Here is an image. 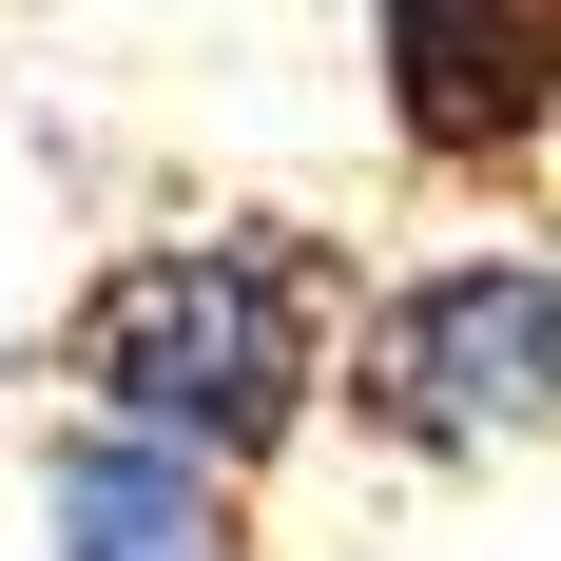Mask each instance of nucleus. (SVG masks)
Segmentation results:
<instances>
[{"label":"nucleus","instance_id":"obj_4","mask_svg":"<svg viewBox=\"0 0 561 561\" xmlns=\"http://www.w3.org/2000/svg\"><path fill=\"white\" fill-rule=\"evenodd\" d=\"M39 561H252V484H214V465L136 446V426H78L58 407L39 446Z\"/></svg>","mask_w":561,"mask_h":561},{"label":"nucleus","instance_id":"obj_2","mask_svg":"<svg viewBox=\"0 0 561 561\" xmlns=\"http://www.w3.org/2000/svg\"><path fill=\"white\" fill-rule=\"evenodd\" d=\"M330 407H348V446H388V465H542L561 446V252L465 232L426 272H368Z\"/></svg>","mask_w":561,"mask_h":561},{"label":"nucleus","instance_id":"obj_3","mask_svg":"<svg viewBox=\"0 0 561 561\" xmlns=\"http://www.w3.org/2000/svg\"><path fill=\"white\" fill-rule=\"evenodd\" d=\"M368 98L426 194H523L561 156V0H368Z\"/></svg>","mask_w":561,"mask_h":561},{"label":"nucleus","instance_id":"obj_1","mask_svg":"<svg viewBox=\"0 0 561 561\" xmlns=\"http://www.w3.org/2000/svg\"><path fill=\"white\" fill-rule=\"evenodd\" d=\"M348 310H368L348 232H310V214H174L136 252H98V290L58 310V388H78V426H136V446L214 465V484H272L330 426Z\"/></svg>","mask_w":561,"mask_h":561}]
</instances>
